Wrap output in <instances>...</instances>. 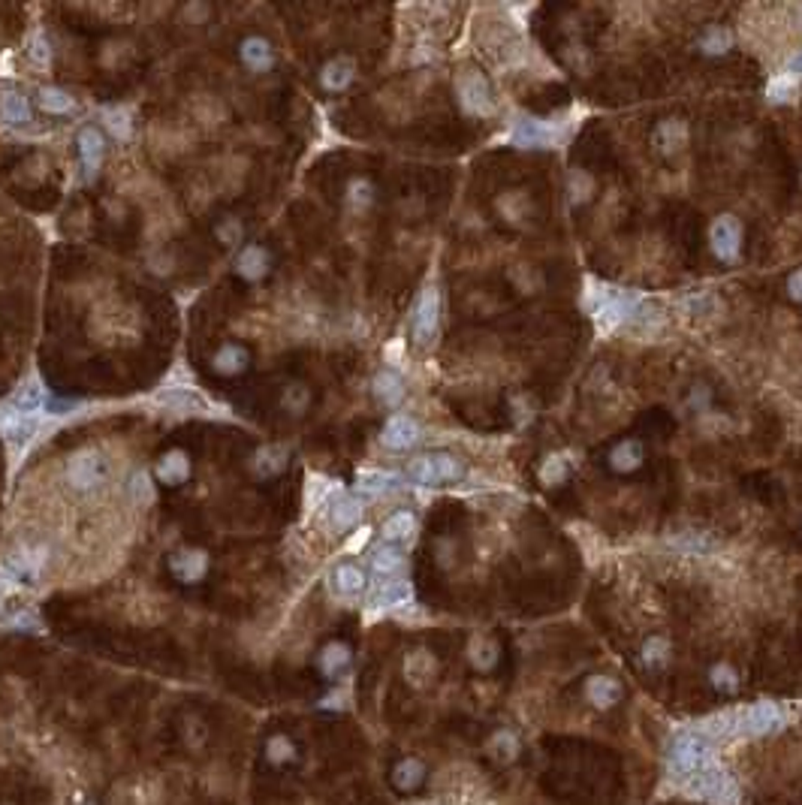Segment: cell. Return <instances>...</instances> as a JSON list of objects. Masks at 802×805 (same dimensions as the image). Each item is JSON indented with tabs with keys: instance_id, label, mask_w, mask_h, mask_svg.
Listing matches in <instances>:
<instances>
[{
	"instance_id": "1",
	"label": "cell",
	"mask_w": 802,
	"mask_h": 805,
	"mask_svg": "<svg viewBox=\"0 0 802 805\" xmlns=\"http://www.w3.org/2000/svg\"><path fill=\"white\" fill-rule=\"evenodd\" d=\"M712 760H715V757H712L709 739H706L703 733L685 730V733H678L673 742H669L667 763H669V772H673L676 779H691V775H697L706 763H712Z\"/></svg>"
},
{
	"instance_id": "2",
	"label": "cell",
	"mask_w": 802,
	"mask_h": 805,
	"mask_svg": "<svg viewBox=\"0 0 802 805\" xmlns=\"http://www.w3.org/2000/svg\"><path fill=\"white\" fill-rule=\"evenodd\" d=\"M408 477L420 486H450L465 477V465L450 452H429V456H417L411 462Z\"/></svg>"
},
{
	"instance_id": "3",
	"label": "cell",
	"mask_w": 802,
	"mask_h": 805,
	"mask_svg": "<svg viewBox=\"0 0 802 805\" xmlns=\"http://www.w3.org/2000/svg\"><path fill=\"white\" fill-rule=\"evenodd\" d=\"M694 793L715 805H736L739 802V788H736L733 775L721 770L718 763H706L694 779Z\"/></svg>"
},
{
	"instance_id": "4",
	"label": "cell",
	"mask_w": 802,
	"mask_h": 805,
	"mask_svg": "<svg viewBox=\"0 0 802 805\" xmlns=\"http://www.w3.org/2000/svg\"><path fill=\"white\" fill-rule=\"evenodd\" d=\"M787 715L776 703H757L736 709V736H767L778 727H785Z\"/></svg>"
},
{
	"instance_id": "5",
	"label": "cell",
	"mask_w": 802,
	"mask_h": 805,
	"mask_svg": "<svg viewBox=\"0 0 802 805\" xmlns=\"http://www.w3.org/2000/svg\"><path fill=\"white\" fill-rule=\"evenodd\" d=\"M742 221L736 214H718L709 226V248L721 263H736L742 253Z\"/></svg>"
},
{
	"instance_id": "6",
	"label": "cell",
	"mask_w": 802,
	"mask_h": 805,
	"mask_svg": "<svg viewBox=\"0 0 802 805\" xmlns=\"http://www.w3.org/2000/svg\"><path fill=\"white\" fill-rule=\"evenodd\" d=\"M456 91H459V103L461 109L468 112V115H477V118H486L495 112V100H492V91H489V82L483 79V73L477 70H465L459 75L456 82Z\"/></svg>"
},
{
	"instance_id": "7",
	"label": "cell",
	"mask_w": 802,
	"mask_h": 805,
	"mask_svg": "<svg viewBox=\"0 0 802 805\" xmlns=\"http://www.w3.org/2000/svg\"><path fill=\"white\" fill-rule=\"evenodd\" d=\"M106 477V462L94 450H75L67 459V482L75 492L97 489Z\"/></svg>"
},
{
	"instance_id": "8",
	"label": "cell",
	"mask_w": 802,
	"mask_h": 805,
	"mask_svg": "<svg viewBox=\"0 0 802 805\" xmlns=\"http://www.w3.org/2000/svg\"><path fill=\"white\" fill-rule=\"evenodd\" d=\"M438 326H441V296L435 287H426L417 308H413V341H417L420 347H429L438 335Z\"/></svg>"
},
{
	"instance_id": "9",
	"label": "cell",
	"mask_w": 802,
	"mask_h": 805,
	"mask_svg": "<svg viewBox=\"0 0 802 805\" xmlns=\"http://www.w3.org/2000/svg\"><path fill=\"white\" fill-rule=\"evenodd\" d=\"M75 148H79V164H82V173L88 182H94L103 166V160H106V136H103L100 127H82L79 136H75Z\"/></svg>"
},
{
	"instance_id": "10",
	"label": "cell",
	"mask_w": 802,
	"mask_h": 805,
	"mask_svg": "<svg viewBox=\"0 0 802 805\" xmlns=\"http://www.w3.org/2000/svg\"><path fill=\"white\" fill-rule=\"evenodd\" d=\"M420 422L413 420V416H408V413H392L390 420L383 422V432H381V443L386 450H395V452H401V450H411L413 443L420 441Z\"/></svg>"
},
{
	"instance_id": "11",
	"label": "cell",
	"mask_w": 802,
	"mask_h": 805,
	"mask_svg": "<svg viewBox=\"0 0 802 805\" xmlns=\"http://www.w3.org/2000/svg\"><path fill=\"white\" fill-rule=\"evenodd\" d=\"M40 422H43V416H31V413L15 411L9 402L0 404V434H4L9 443H25L31 434H36Z\"/></svg>"
},
{
	"instance_id": "12",
	"label": "cell",
	"mask_w": 802,
	"mask_h": 805,
	"mask_svg": "<svg viewBox=\"0 0 802 805\" xmlns=\"http://www.w3.org/2000/svg\"><path fill=\"white\" fill-rule=\"evenodd\" d=\"M269 269H272V253L257 242H248L239 251V257H235V274L248 283L262 281L269 274Z\"/></svg>"
},
{
	"instance_id": "13",
	"label": "cell",
	"mask_w": 802,
	"mask_h": 805,
	"mask_svg": "<svg viewBox=\"0 0 802 805\" xmlns=\"http://www.w3.org/2000/svg\"><path fill=\"white\" fill-rule=\"evenodd\" d=\"M169 571H173L182 582H200L205 573H209V552L205 549H178V552L169 558Z\"/></svg>"
},
{
	"instance_id": "14",
	"label": "cell",
	"mask_w": 802,
	"mask_h": 805,
	"mask_svg": "<svg viewBox=\"0 0 802 805\" xmlns=\"http://www.w3.org/2000/svg\"><path fill=\"white\" fill-rule=\"evenodd\" d=\"M239 58L251 73H269L278 64V55L266 36H244L239 43Z\"/></svg>"
},
{
	"instance_id": "15",
	"label": "cell",
	"mask_w": 802,
	"mask_h": 805,
	"mask_svg": "<svg viewBox=\"0 0 802 805\" xmlns=\"http://www.w3.org/2000/svg\"><path fill=\"white\" fill-rule=\"evenodd\" d=\"M356 82V61L351 55H338V58L326 61L323 70H320V84L329 94H342Z\"/></svg>"
},
{
	"instance_id": "16",
	"label": "cell",
	"mask_w": 802,
	"mask_h": 805,
	"mask_svg": "<svg viewBox=\"0 0 802 805\" xmlns=\"http://www.w3.org/2000/svg\"><path fill=\"white\" fill-rule=\"evenodd\" d=\"M157 482L163 486H182V482L191 480V456L184 450H166L163 456L157 459L154 468Z\"/></svg>"
},
{
	"instance_id": "17",
	"label": "cell",
	"mask_w": 802,
	"mask_h": 805,
	"mask_svg": "<svg viewBox=\"0 0 802 805\" xmlns=\"http://www.w3.org/2000/svg\"><path fill=\"white\" fill-rule=\"evenodd\" d=\"M290 465V452L281 443H262V447L253 452V473L260 480H275L287 471Z\"/></svg>"
},
{
	"instance_id": "18",
	"label": "cell",
	"mask_w": 802,
	"mask_h": 805,
	"mask_svg": "<svg viewBox=\"0 0 802 805\" xmlns=\"http://www.w3.org/2000/svg\"><path fill=\"white\" fill-rule=\"evenodd\" d=\"M9 404H13L15 411H22V413L43 416L45 404H49V393L43 390V383L36 381V377H27V381L18 386L13 395H9Z\"/></svg>"
},
{
	"instance_id": "19",
	"label": "cell",
	"mask_w": 802,
	"mask_h": 805,
	"mask_svg": "<svg viewBox=\"0 0 802 805\" xmlns=\"http://www.w3.org/2000/svg\"><path fill=\"white\" fill-rule=\"evenodd\" d=\"M360 519H362V501L347 495V492L329 504V525H332L335 532H351V528L360 525Z\"/></svg>"
},
{
	"instance_id": "20",
	"label": "cell",
	"mask_w": 802,
	"mask_h": 805,
	"mask_svg": "<svg viewBox=\"0 0 802 805\" xmlns=\"http://www.w3.org/2000/svg\"><path fill=\"white\" fill-rule=\"evenodd\" d=\"M643 459H646L643 441H637V438L619 441L616 447L609 450V456H607L609 468L616 471V473H630V471H637L639 465H643Z\"/></svg>"
},
{
	"instance_id": "21",
	"label": "cell",
	"mask_w": 802,
	"mask_h": 805,
	"mask_svg": "<svg viewBox=\"0 0 802 805\" xmlns=\"http://www.w3.org/2000/svg\"><path fill=\"white\" fill-rule=\"evenodd\" d=\"M413 534H417V513H413V510H395L381 525L383 543H392V546L408 543Z\"/></svg>"
},
{
	"instance_id": "22",
	"label": "cell",
	"mask_w": 802,
	"mask_h": 805,
	"mask_svg": "<svg viewBox=\"0 0 802 805\" xmlns=\"http://www.w3.org/2000/svg\"><path fill=\"white\" fill-rule=\"evenodd\" d=\"M404 571V552L401 546L392 543H381L371 549V573L381 576V580H399V573Z\"/></svg>"
},
{
	"instance_id": "23",
	"label": "cell",
	"mask_w": 802,
	"mask_h": 805,
	"mask_svg": "<svg viewBox=\"0 0 802 805\" xmlns=\"http://www.w3.org/2000/svg\"><path fill=\"white\" fill-rule=\"evenodd\" d=\"M365 582H368L365 571L353 562H342L332 571V589H335V594H342V598H356V594H362Z\"/></svg>"
},
{
	"instance_id": "24",
	"label": "cell",
	"mask_w": 802,
	"mask_h": 805,
	"mask_svg": "<svg viewBox=\"0 0 802 805\" xmlns=\"http://www.w3.org/2000/svg\"><path fill=\"white\" fill-rule=\"evenodd\" d=\"M371 390L383 407H399L404 402V381L399 372H392V368H383V372L374 374Z\"/></svg>"
},
{
	"instance_id": "25",
	"label": "cell",
	"mask_w": 802,
	"mask_h": 805,
	"mask_svg": "<svg viewBox=\"0 0 802 805\" xmlns=\"http://www.w3.org/2000/svg\"><path fill=\"white\" fill-rule=\"evenodd\" d=\"M248 363H251L248 350H244L242 344H235V341H230V344H223L218 353H214L212 368L223 377H235V374H242L244 368H248Z\"/></svg>"
},
{
	"instance_id": "26",
	"label": "cell",
	"mask_w": 802,
	"mask_h": 805,
	"mask_svg": "<svg viewBox=\"0 0 802 805\" xmlns=\"http://www.w3.org/2000/svg\"><path fill=\"white\" fill-rule=\"evenodd\" d=\"M585 697H589V703H591V706L609 709V706H616V703H619L621 685H619L616 679H609V676H591L589 681H585Z\"/></svg>"
},
{
	"instance_id": "27",
	"label": "cell",
	"mask_w": 802,
	"mask_h": 805,
	"mask_svg": "<svg viewBox=\"0 0 802 805\" xmlns=\"http://www.w3.org/2000/svg\"><path fill=\"white\" fill-rule=\"evenodd\" d=\"M36 103H40V109L45 112V115H70V112H75V106H79L73 94L58 88V84H45V88H40Z\"/></svg>"
},
{
	"instance_id": "28",
	"label": "cell",
	"mask_w": 802,
	"mask_h": 805,
	"mask_svg": "<svg viewBox=\"0 0 802 805\" xmlns=\"http://www.w3.org/2000/svg\"><path fill=\"white\" fill-rule=\"evenodd\" d=\"M411 601V582L404 580H381V585L371 591V606L377 610H390V606H401Z\"/></svg>"
},
{
	"instance_id": "29",
	"label": "cell",
	"mask_w": 802,
	"mask_h": 805,
	"mask_svg": "<svg viewBox=\"0 0 802 805\" xmlns=\"http://www.w3.org/2000/svg\"><path fill=\"white\" fill-rule=\"evenodd\" d=\"M0 118H4L6 124H13V127L27 124V121L34 118L31 100H27L25 94H18V91H6L4 97H0Z\"/></svg>"
},
{
	"instance_id": "30",
	"label": "cell",
	"mask_w": 802,
	"mask_h": 805,
	"mask_svg": "<svg viewBox=\"0 0 802 805\" xmlns=\"http://www.w3.org/2000/svg\"><path fill=\"white\" fill-rule=\"evenodd\" d=\"M45 558H49V549H45V546H34V549H25V552L18 555V558H9V567L15 571L18 580L34 582L36 576H40V571H43Z\"/></svg>"
},
{
	"instance_id": "31",
	"label": "cell",
	"mask_w": 802,
	"mask_h": 805,
	"mask_svg": "<svg viewBox=\"0 0 802 805\" xmlns=\"http://www.w3.org/2000/svg\"><path fill=\"white\" fill-rule=\"evenodd\" d=\"M317 664L329 679H335L338 672L347 670V664H351V646H347V642H329V646L320 651Z\"/></svg>"
},
{
	"instance_id": "32",
	"label": "cell",
	"mask_w": 802,
	"mask_h": 805,
	"mask_svg": "<svg viewBox=\"0 0 802 805\" xmlns=\"http://www.w3.org/2000/svg\"><path fill=\"white\" fill-rule=\"evenodd\" d=\"M103 127H106L118 142H130V139H134V118H130V112L124 106L103 109Z\"/></svg>"
},
{
	"instance_id": "33",
	"label": "cell",
	"mask_w": 802,
	"mask_h": 805,
	"mask_svg": "<svg viewBox=\"0 0 802 805\" xmlns=\"http://www.w3.org/2000/svg\"><path fill=\"white\" fill-rule=\"evenodd\" d=\"M552 130L540 124V121H522L516 130H513V142L522 148H537V145H550L552 142Z\"/></svg>"
},
{
	"instance_id": "34",
	"label": "cell",
	"mask_w": 802,
	"mask_h": 805,
	"mask_svg": "<svg viewBox=\"0 0 802 805\" xmlns=\"http://www.w3.org/2000/svg\"><path fill=\"white\" fill-rule=\"evenodd\" d=\"M392 781H395V788H399V790H413L422 781V763L417 760V757L401 760L399 766H395Z\"/></svg>"
},
{
	"instance_id": "35",
	"label": "cell",
	"mask_w": 802,
	"mask_h": 805,
	"mask_svg": "<svg viewBox=\"0 0 802 805\" xmlns=\"http://www.w3.org/2000/svg\"><path fill=\"white\" fill-rule=\"evenodd\" d=\"M27 58H31L36 67H45V64L52 61V45L43 34H31V40H27Z\"/></svg>"
},
{
	"instance_id": "36",
	"label": "cell",
	"mask_w": 802,
	"mask_h": 805,
	"mask_svg": "<svg viewBox=\"0 0 802 805\" xmlns=\"http://www.w3.org/2000/svg\"><path fill=\"white\" fill-rule=\"evenodd\" d=\"M392 482H395L392 473L371 471V473H362V477H360V492H365V495H381V492L390 489Z\"/></svg>"
},
{
	"instance_id": "37",
	"label": "cell",
	"mask_w": 802,
	"mask_h": 805,
	"mask_svg": "<svg viewBox=\"0 0 802 805\" xmlns=\"http://www.w3.org/2000/svg\"><path fill=\"white\" fill-rule=\"evenodd\" d=\"M242 221L239 217H223V221L214 226V235H218V242L221 244H226V248H230V244H239V239H242Z\"/></svg>"
},
{
	"instance_id": "38",
	"label": "cell",
	"mask_w": 802,
	"mask_h": 805,
	"mask_svg": "<svg viewBox=\"0 0 802 805\" xmlns=\"http://www.w3.org/2000/svg\"><path fill=\"white\" fill-rule=\"evenodd\" d=\"M130 492H134L136 504H151V501H154V489H151V480L145 471H136L134 477H130Z\"/></svg>"
},
{
	"instance_id": "39",
	"label": "cell",
	"mask_w": 802,
	"mask_h": 805,
	"mask_svg": "<svg viewBox=\"0 0 802 805\" xmlns=\"http://www.w3.org/2000/svg\"><path fill=\"white\" fill-rule=\"evenodd\" d=\"M540 477L546 486H559V482L568 477V465L561 462V456H550L546 459V465L540 468Z\"/></svg>"
},
{
	"instance_id": "40",
	"label": "cell",
	"mask_w": 802,
	"mask_h": 805,
	"mask_svg": "<svg viewBox=\"0 0 802 805\" xmlns=\"http://www.w3.org/2000/svg\"><path fill=\"white\" fill-rule=\"evenodd\" d=\"M347 200H351L353 205L365 208L368 203L374 200V187H371V182H365V178H356V182H351V187H347Z\"/></svg>"
},
{
	"instance_id": "41",
	"label": "cell",
	"mask_w": 802,
	"mask_h": 805,
	"mask_svg": "<svg viewBox=\"0 0 802 805\" xmlns=\"http://www.w3.org/2000/svg\"><path fill=\"white\" fill-rule=\"evenodd\" d=\"M667 651H669V642L664 640V637H652L643 646V658H646V664L649 667H655V664H664V658H667Z\"/></svg>"
},
{
	"instance_id": "42",
	"label": "cell",
	"mask_w": 802,
	"mask_h": 805,
	"mask_svg": "<svg viewBox=\"0 0 802 805\" xmlns=\"http://www.w3.org/2000/svg\"><path fill=\"white\" fill-rule=\"evenodd\" d=\"M266 754H269V760L284 763V760H290V757H292V745L287 742V736H275V739H269Z\"/></svg>"
},
{
	"instance_id": "43",
	"label": "cell",
	"mask_w": 802,
	"mask_h": 805,
	"mask_svg": "<svg viewBox=\"0 0 802 805\" xmlns=\"http://www.w3.org/2000/svg\"><path fill=\"white\" fill-rule=\"evenodd\" d=\"M712 681H715V688L733 691V688H736V672H733L728 664H718V667L712 670Z\"/></svg>"
},
{
	"instance_id": "44",
	"label": "cell",
	"mask_w": 802,
	"mask_h": 805,
	"mask_svg": "<svg viewBox=\"0 0 802 805\" xmlns=\"http://www.w3.org/2000/svg\"><path fill=\"white\" fill-rule=\"evenodd\" d=\"M6 628H18V631H31V628H36V615L34 612H15L13 619L6 621Z\"/></svg>"
},
{
	"instance_id": "45",
	"label": "cell",
	"mask_w": 802,
	"mask_h": 805,
	"mask_svg": "<svg viewBox=\"0 0 802 805\" xmlns=\"http://www.w3.org/2000/svg\"><path fill=\"white\" fill-rule=\"evenodd\" d=\"M728 43L730 40H728V34H724V31H712L703 40V45H709V52H724V49H728Z\"/></svg>"
},
{
	"instance_id": "46",
	"label": "cell",
	"mask_w": 802,
	"mask_h": 805,
	"mask_svg": "<svg viewBox=\"0 0 802 805\" xmlns=\"http://www.w3.org/2000/svg\"><path fill=\"white\" fill-rule=\"evenodd\" d=\"M787 296L794 299V302H802V269H797L787 278Z\"/></svg>"
},
{
	"instance_id": "47",
	"label": "cell",
	"mask_w": 802,
	"mask_h": 805,
	"mask_svg": "<svg viewBox=\"0 0 802 805\" xmlns=\"http://www.w3.org/2000/svg\"><path fill=\"white\" fill-rule=\"evenodd\" d=\"M790 73H799V75H802V52L790 58Z\"/></svg>"
}]
</instances>
